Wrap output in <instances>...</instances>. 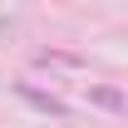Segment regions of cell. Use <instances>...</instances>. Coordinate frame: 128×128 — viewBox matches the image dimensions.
Returning a JSON list of instances; mask_svg holds the SVG:
<instances>
[{"label":"cell","instance_id":"3","mask_svg":"<svg viewBox=\"0 0 128 128\" xmlns=\"http://www.w3.org/2000/svg\"><path fill=\"white\" fill-rule=\"evenodd\" d=\"M34 64H64V69H84L79 54H64V49H40L34 54Z\"/></svg>","mask_w":128,"mask_h":128},{"label":"cell","instance_id":"2","mask_svg":"<svg viewBox=\"0 0 128 128\" xmlns=\"http://www.w3.org/2000/svg\"><path fill=\"white\" fill-rule=\"evenodd\" d=\"M89 104L104 108V113H128V94L113 89V84H94V89H89Z\"/></svg>","mask_w":128,"mask_h":128},{"label":"cell","instance_id":"1","mask_svg":"<svg viewBox=\"0 0 128 128\" xmlns=\"http://www.w3.org/2000/svg\"><path fill=\"white\" fill-rule=\"evenodd\" d=\"M15 94L25 98V104H34L40 113H49V118H69V104L54 94H44V89H34V84H15Z\"/></svg>","mask_w":128,"mask_h":128}]
</instances>
